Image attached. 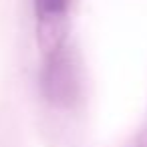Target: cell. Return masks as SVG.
<instances>
[{"instance_id":"1","label":"cell","mask_w":147,"mask_h":147,"mask_svg":"<svg viewBox=\"0 0 147 147\" xmlns=\"http://www.w3.org/2000/svg\"><path fill=\"white\" fill-rule=\"evenodd\" d=\"M40 89L45 99L55 107H71L79 97L77 65L67 45L47 53L40 73Z\"/></svg>"},{"instance_id":"2","label":"cell","mask_w":147,"mask_h":147,"mask_svg":"<svg viewBox=\"0 0 147 147\" xmlns=\"http://www.w3.org/2000/svg\"><path fill=\"white\" fill-rule=\"evenodd\" d=\"M69 10V0H34V14L38 24V45L45 53L65 45L63 24Z\"/></svg>"}]
</instances>
